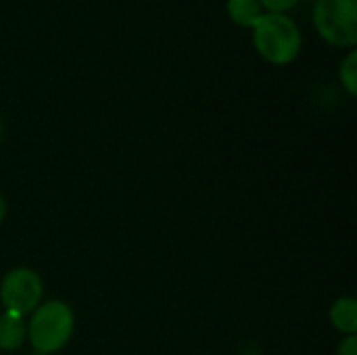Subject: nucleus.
<instances>
[{"label": "nucleus", "instance_id": "5", "mask_svg": "<svg viewBox=\"0 0 357 355\" xmlns=\"http://www.w3.org/2000/svg\"><path fill=\"white\" fill-rule=\"evenodd\" d=\"M27 337L23 316L15 312H4L0 316V349L2 352H15L23 345Z\"/></svg>", "mask_w": 357, "mask_h": 355}, {"label": "nucleus", "instance_id": "6", "mask_svg": "<svg viewBox=\"0 0 357 355\" xmlns=\"http://www.w3.org/2000/svg\"><path fill=\"white\" fill-rule=\"evenodd\" d=\"M331 322L337 331L345 335H356L357 331V303L354 297H341L331 308Z\"/></svg>", "mask_w": 357, "mask_h": 355}, {"label": "nucleus", "instance_id": "11", "mask_svg": "<svg viewBox=\"0 0 357 355\" xmlns=\"http://www.w3.org/2000/svg\"><path fill=\"white\" fill-rule=\"evenodd\" d=\"M4 218H6V201H4V197L0 195V224L4 222Z\"/></svg>", "mask_w": 357, "mask_h": 355}, {"label": "nucleus", "instance_id": "2", "mask_svg": "<svg viewBox=\"0 0 357 355\" xmlns=\"http://www.w3.org/2000/svg\"><path fill=\"white\" fill-rule=\"evenodd\" d=\"M75 318L67 303L48 301L38 305L27 328V337L38 354H54L67 345L73 335Z\"/></svg>", "mask_w": 357, "mask_h": 355}, {"label": "nucleus", "instance_id": "10", "mask_svg": "<svg viewBox=\"0 0 357 355\" xmlns=\"http://www.w3.org/2000/svg\"><path fill=\"white\" fill-rule=\"evenodd\" d=\"M339 355H357V337L356 335H347V339L341 343Z\"/></svg>", "mask_w": 357, "mask_h": 355}, {"label": "nucleus", "instance_id": "3", "mask_svg": "<svg viewBox=\"0 0 357 355\" xmlns=\"http://www.w3.org/2000/svg\"><path fill=\"white\" fill-rule=\"evenodd\" d=\"M314 25L328 44L349 50L356 48L357 0H316Z\"/></svg>", "mask_w": 357, "mask_h": 355}, {"label": "nucleus", "instance_id": "1", "mask_svg": "<svg viewBox=\"0 0 357 355\" xmlns=\"http://www.w3.org/2000/svg\"><path fill=\"white\" fill-rule=\"evenodd\" d=\"M251 29H253V46L268 63L289 65L299 56L303 36L293 17L278 15V13H264Z\"/></svg>", "mask_w": 357, "mask_h": 355}, {"label": "nucleus", "instance_id": "8", "mask_svg": "<svg viewBox=\"0 0 357 355\" xmlns=\"http://www.w3.org/2000/svg\"><path fill=\"white\" fill-rule=\"evenodd\" d=\"M339 77H341V84L345 86V90L356 96L357 94V50L351 48L349 54L343 59L341 67H339Z\"/></svg>", "mask_w": 357, "mask_h": 355}, {"label": "nucleus", "instance_id": "7", "mask_svg": "<svg viewBox=\"0 0 357 355\" xmlns=\"http://www.w3.org/2000/svg\"><path fill=\"white\" fill-rule=\"evenodd\" d=\"M228 17L241 27H253L255 21L264 15L259 0H226Z\"/></svg>", "mask_w": 357, "mask_h": 355}, {"label": "nucleus", "instance_id": "9", "mask_svg": "<svg viewBox=\"0 0 357 355\" xmlns=\"http://www.w3.org/2000/svg\"><path fill=\"white\" fill-rule=\"evenodd\" d=\"M297 2L299 0H259L264 13H278V15H287V10L297 6Z\"/></svg>", "mask_w": 357, "mask_h": 355}, {"label": "nucleus", "instance_id": "4", "mask_svg": "<svg viewBox=\"0 0 357 355\" xmlns=\"http://www.w3.org/2000/svg\"><path fill=\"white\" fill-rule=\"evenodd\" d=\"M42 299V280L29 268H15L10 270L0 285V301L4 310L15 314H29L36 312Z\"/></svg>", "mask_w": 357, "mask_h": 355}, {"label": "nucleus", "instance_id": "12", "mask_svg": "<svg viewBox=\"0 0 357 355\" xmlns=\"http://www.w3.org/2000/svg\"><path fill=\"white\" fill-rule=\"evenodd\" d=\"M0 138H2V119H0Z\"/></svg>", "mask_w": 357, "mask_h": 355}]
</instances>
